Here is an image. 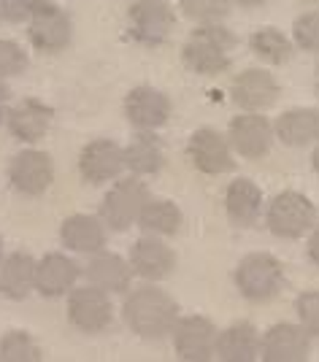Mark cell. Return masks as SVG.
Listing matches in <instances>:
<instances>
[{
    "label": "cell",
    "instance_id": "30",
    "mask_svg": "<svg viewBox=\"0 0 319 362\" xmlns=\"http://www.w3.org/2000/svg\"><path fill=\"white\" fill-rule=\"evenodd\" d=\"M233 0H179L182 16L195 22V25H214L225 22L233 11Z\"/></svg>",
    "mask_w": 319,
    "mask_h": 362
},
{
    "label": "cell",
    "instance_id": "12",
    "mask_svg": "<svg viewBox=\"0 0 319 362\" xmlns=\"http://www.w3.org/2000/svg\"><path fill=\"white\" fill-rule=\"evenodd\" d=\"M216 332L219 330L209 317H200V314L179 317L170 330L176 357L182 362H209L216 346Z\"/></svg>",
    "mask_w": 319,
    "mask_h": 362
},
{
    "label": "cell",
    "instance_id": "11",
    "mask_svg": "<svg viewBox=\"0 0 319 362\" xmlns=\"http://www.w3.org/2000/svg\"><path fill=\"white\" fill-rule=\"evenodd\" d=\"M52 122H54V108L49 103H44L41 98H22V100H11L3 127L14 141L25 146H35L52 130Z\"/></svg>",
    "mask_w": 319,
    "mask_h": 362
},
{
    "label": "cell",
    "instance_id": "29",
    "mask_svg": "<svg viewBox=\"0 0 319 362\" xmlns=\"http://www.w3.org/2000/svg\"><path fill=\"white\" fill-rule=\"evenodd\" d=\"M41 346L28 330H8L0 335V362H41Z\"/></svg>",
    "mask_w": 319,
    "mask_h": 362
},
{
    "label": "cell",
    "instance_id": "2",
    "mask_svg": "<svg viewBox=\"0 0 319 362\" xmlns=\"http://www.w3.org/2000/svg\"><path fill=\"white\" fill-rule=\"evenodd\" d=\"M236 44H238V38L225 22L195 25V30L187 35V41L182 46L184 68L198 76L225 74L233 62Z\"/></svg>",
    "mask_w": 319,
    "mask_h": 362
},
{
    "label": "cell",
    "instance_id": "18",
    "mask_svg": "<svg viewBox=\"0 0 319 362\" xmlns=\"http://www.w3.org/2000/svg\"><path fill=\"white\" fill-rule=\"evenodd\" d=\"M311 354V335L292 322L271 325L260 335V360L265 362H303Z\"/></svg>",
    "mask_w": 319,
    "mask_h": 362
},
{
    "label": "cell",
    "instance_id": "28",
    "mask_svg": "<svg viewBox=\"0 0 319 362\" xmlns=\"http://www.w3.org/2000/svg\"><path fill=\"white\" fill-rule=\"evenodd\" d=\"M249 49L257 54L262 62H268V65H287L292 60V54H295V44H292V38H287L282 30H276V28H260L257 33H252V38H249Z\"/></svg>",
    "mask_w": 319,
    "mask_h": 362
},
{
    "label": "cell",
    "instance_id": "14",
    "mask_svg": "<svg viewBox=\"0 0 319 362\" xmlns=\"http://www.w3.org/2000/svg\"><path fill=\"white\" fill-rule=\"evenodd\" d=\"M130 271L133 279L141 281H149V284H160L173 276L176 271V252L166 243V238H157V235H144L130 246Z\"/></svg>",
    "mask_w": 319,
    "mask_h": 362
},
{
    "label": "cell",
    "instance_id": "15",
    "mask_svg": "<svg viewBox=\"0 0 319 362\" xmlns=\"http://www.w3.org/2000/svg\"><path fill=\"white\" fill-rule=\"evenodd\" d=\"M187 157L203 176H225V173L236 170V160H233L228 136H222L214 127H198L190 136Z\"/></svg>",
    "mask_w": 319,
    "mask_h": 362
},
{
    "label": "cell",
    "instance_id": "36",
    "mask_svg": "<svg viewBox=\"0 0 319 362\" xmlns=\"http://www.w3.org/2000/svg\"><path fill=\"white\" fill-rule=\"evenodd\" d=\"M11 106V90H8V81H0V127L6 122V111Z\"/></svg>",
    "mask_w": 319,
    "mask_h": 362
},
{
    "label": "cell",
    "instance_id": "33",
    "mask_svg": "<svg viewBox=\"0 0 319 362\" xmlns=\"http://www.w3.org/2000/svg\"><path fill=\"white\" fill-rule=\"evenodd\" d=\"M295 314L298 325L311 335V341L319 338V289H303L295 298Z\"/></svg>",
    "mask_w": 319,
    "mask_h": 362
},
{
    "label": "cell",
    "instance_id": "22",
    "mask_svg": "<svg viewBox=\"0 0 319 362\" xmlns=\"http://www.w3.org/2000/svg\"><path fill=\"white\" fill-rule=\"evenodd\" d=\"M124 149V170L133 176H157L166 168V144L157 130H136L133 138L122 146Z\"/></svg>",
    "mask_w": 319,
    "mask_h": 362
},
{
    "label": "cell",
    "instance_id": "25",
    "mask_svg": "<svg viewBox=\"0 0 319 362\" xmlns=\"http://www.w3.org/2000/svg\"><path fill=\"white\" fill-rule=\"evenodd\" d=\"M274 136L289 146V149H303L319 141V108H287L279 114L274 124Z\"/></svg>",
    "mask_w": 319,
    "mask_h": 362
},
{
    "label": "cell",
    "instance_id": "4",
    "mask_svg": "<svg viewBox=\"0 0 319 362\" xmlns=\"http://www.w3.org/2000/svg\"><path fill=\"white\" fill-rule=\"evenodd\" d=\"M25 25L28 41L38 54H62L74 44V19L57 0H35Z\"/></svg>",
    "mask_w": 319,
    "mask_h": 362
},
{
    "label": "cell",
    "instance_id": "13",
    "mask_svg": "<svg viewBox=\"0 0 319 362\" xmlns=\"http://www.w3.org/2000/svg\"><path fill=\"white\" fill-rule=\"evenodd\" d=\"M274 122L262 111H241L228 127L230 149L243 160H262L274 146Z\"/></svg>",
    "mask_w": 319,
    "mask_h": 362
},
{
    "label": "cell",
    "instance_id": "34",
    "mask_svg": "<svg viewBox=\"0 0 319 362\" xmlns=\"http://www.w3.org/2000/svg\"><path fill=\"white\" fill-rule=\"evenodd\" d=\"M35 0H0V25H25Z\"/></svg>",
    "mask_w": 319,
    "mask_h": 362
},
{
    "label": "cell",
    "instance_id": "19",
    "mask_svg": "<svg viewBox=\"0 0 319 362\" xmlns=\"http://www.w3.org/2000/svg\"><path fill=\"white\" fill-rule=\"evenodd\" d=\"M282 87L276 76L265 68H246L230 84V100L241 111H268L276 106Z\"/></svg>",
    "mask_w": 319,
    "mask_h": 362
},
{
    "label": "cell",
    "instance_id": "7",
    "mask_svg": "<svg viewBox=\"0 0 319 362\" xmlns=\"http://www.w3.org/2000/svg\"><path fill=\"white\" fill-rule=\"evenodd\" d=\"M65 303V317L71 322V327L84 335H98V332H106L111 327V322L117 317V308L111 295L103 289L84 284V287H74Z\"/></svg>",
    "mask_w": 319,
    "mask_h": 362
},
{
    "label": "cell",
    "instance_id": "39",
    "mask_svg": "<svg viewBox=\"0 0 319 362\" xmlns=\"http://www.w3.org/2000/svg\"><path fill=\"white\" fill-rule=\"evenodd\" d=\"M314 90H317V95H319V62H317V71H314Z\"/></svg>",
    "mask_w": 319,
    "mask_h": 362
},
{
    "label": "cell",
    "instance_id": "23",
    "mask_svg": "<svg viewBox=\"0 0 319 362\" xmlns=\"http://www.w3.org/2000/svg\"><path fill=\"white\" fill-rule=\"evenodd\" d=\"M35 292V257L16 249L0 259V298L11 303L28 300Z\"/></svg>",
    "mask_w": 319,
    "mask_h": 362
},
{
    "label": "cell",
    "instance_id": "9",
    "mask_svg": "<svg viewBox=\"0 0 319 362\" xmlns=\"http://www.w3.org/2000/svg\"><path fill=\"white\" fill-rule=\"evenodd\" d=\"M6 179H8V187L16 195L41 197L54 184V160H52L49 151L28 146V149L16 151L8 160Z\"/></svg>",
    "mask_w": 319,
    "mask_h": 362
},
{
    "label": "cell",
    "instance_id": "37",
    "mask_svg": "<svg viewBox=\"0 0 319 362\" xmlns=\"http://www.w3.org/2000/svg\"><path fill=\"white\" fill-rule=\"evenodd\" d=\"M236 6H241V8H260V6H265V3H271V0H233Z\"/></svg>",
    "mask_w": 319,
    "mask_h": 362
},
{
    "label": "cell",
    "instance_id": "16",
    "mask_svg": "<svg viewBox=\"0 0 319 362\" xmlns=\"http://www.w3.org/2000/svg\"><path fill=\"white\" fill-rule=\"evenodd\" d=\"M81 279V265L71 252H49L35 259V295L46 300H60Z\"/></svg>",
    "mask_w": 319,
    "mask_h": 362
},
{
    "label": "cell",
    "instance_id": "21",
    "mask_svg": "<svg viewBox=\"0 0 319 362\" xmlns=\"http://www.w3.org/2000/svg\"><path fill=\"white\" fill-rule=\"evenodd\" d=\"M108 230L98 214H71L60 225V246L71 255L90 257L106 249Z\"/></svg>",
    "mask_w": 319,
    "mask_h": 362
},
{
    "label": "cell",
    "instance_id": "41",
    "mask_svg": "<svg viewBox=\"0 0 319 362\" xmlns=\"http://www.w3.org/2000/svg\"><path fill=\"white\" fill-rule=\"evenodd\" d=\"M301 3H319V0H301Z\"/></svg>",
    "mask_w": 319,
    "mask_h": 362
},
{
    "label": "cell",
    "instance_id": "8",
    "mask_svg": "<svg viewBox=\"0 0 319 362\" xmlns=\"http://www.w3.org/2000/svg\"><path fill=\"white\" fill-rule=\"evenodd\" d=\"M176 28V11L168 0H136L127 8V38L138 46H163Z\"/></svg>",
    "mask_w": 319,
    "mask_h": 362
},
{
    "label": "cell",
    "instance_id": "3",
    "mask_svg": "<svg viewBox=\"0 0 319 362\" xmlns=\"http://www.w3.org/2000/svg\"><path fill=\"white\" fill-rule=\"evenodd\" d=\"M284 281H287L284 265L271 252H252L233 271V284L238 289V295L255 305L276 300L284 289Z\"/></svg>",
    "mask_w": 319,
    "mask_h": 362
},
{
    "label": "cell",
    "instance_id": "1",
    "mask_svg": "<svg viewBox=\"0 0 319 362\" xmlns=\"http://www.w3.org/2000/svg\"><path fill=\"white\" fill-rule=\"evenodd\" d=\"M179 317H182L179 314V303L157 284L141 281V287H130L124 292L122 322L141 341L157 344V341L170 338V330H173Z\"/></svg>",
    "mask_w": 319,
    "mask_h": 362
},
{
    "label": "cell",
    "instance_id": "31",
    "mask_svg": "<svg viewBox=\"0 0 319 362\" xmlns=\"http://www.w3.org/2000/svg\"><path fill=\"white\" fill-rule=\"evenodd\" d=\"M28 68H30V54L25 52V46L11 38H0V81L19 78Z\"/></svg>",
    "mask_w": 319,
    "mask_h": 362
},
{
    "label": "cell",
    "instance_id": "38",
    "mask_svg": "<svg viewBox=\"0 0 319 362\" xmlns=\"http://www.w3.org/2000/svg\"><path fill=\"white\" fill-rule=\"evenodd\" d=\"M311 168L317 170V176H319V141L314 144V154H311Z\"/></svg>",
    "mask_w": 319,
    "mask_h": 362
},
{
    "label": "cell",
    "instance_id": "35",
    "mask_svg": "<svg viewBox=\"0 0 319 362\" xmlns=\"http://www.w3.org/2000/svg\"><path fill=\"white\" fill-rule=\"evenodd\" d=\"M306 255L311 259V265L319 268V222L308 230V243H306Z\"/></svg>",
    "mask_w": 319,
    "mask_h": 362
},
{
    "label": "cell",
    "instance_id": "40",
    "mask_svg": "<svg viewBox=\"0 0 319 362\" xmlns=\"http://www.w3.org/2000/svg\"><path fill=\"white\" fill-rule=\"evenodd\" d=\"M6 257V241H3V235H0V259Z\"/></svg>",
    "mask_w": 319,
    "mask_h": 362
},
{
    "label": "cell",
    "instance_id": "5",
    "mask_svg": "<svg viewBox=\"0 0 319 362\" xmlns=\"http://www.w3.org/2000/svg\"><path fill=\"white\" fill-rule=\"evenodd\" d=\"M149 187L141 176H120L111 181V187L106 189V195L100 200L98 216L111 233H127L136 225L138 214L144 209V203L149 200Z\"/></svg>",
    "mask_w": 319,
    "mask_h": 362
},
{
    "label": "cell",
    "instance_id": "20",
    "mask_svg": "<svg viewBox=\"0 0 319 362\" xmlns=\"http://www.w3.org/2000/svg\"><path fill=\"white\" fill-rule=\"evenodd\" d=\"M81 279L108 295H124L133 287V271H130L127 257L106 252V249L90 255L87 265H81Z\"/></svg>",
    "mask_w": 319,
    "mask_h": 362
},
{
    "label": "cell",
    "instance_id": "10",
    "mask_svg": "<svg viewBox=\"0 0 319 362\" xmlns=\"http://www.w3.org/2000/svg\"><path fill=\"white\" fill-rule=\"evenodd\" d=\"M79 176L90 187H103L120 179L124 170V149L114 138H92L79 151Z\"/></svg>",
    "mask_w": 319,
    "mask_h": 362
},
{
    "label": "cell",
    "instance_id": "26",
    "mask_svg": "<svg viewBox=\"0 0 319 362\" xmlns=\"http://www.w3.org/2000/svg\"><path fill=\"white\" fill-rule=\"evenodd\" d=\"M214 357L222 362H255L260 360V332L252 322H236L216 332Z\"/></svg>",
    "mask_w": 319,
    "mask_h": 362
},
{
    "label": "cell",
    "instance_id": "6",
    "mask_svg": "<svg viewBox=\"0 0 319 362\" xmlns=\"http://www.w3.org/2000/svg\"><path fill=\"white\" fill-rule=\"evenodd\" d=\"M317 225V206L295 189H284L265 203V227L274 238L298 241Z\"/></svg>",
    "mask_w": 319,
    "mask_h": 362
},
{
    "label": "cell",
    "instance_id": "24",
    "mask_svg": "<svg viewBox=\"0 0 319 362\" xmlns=\"http://www.w3.org/2000/svg\"><path fill=\"white\" fill-rule=\"evenodd\" d=\"M265 209L262 189L252 179H236L225 189V214L236 227H255Z\"/></svg>",
    "mask_w": 319,
    "mask_h": 362
},
{
    "label": "cell",
    "instance_id": "27",
    "mask_svg": "<svg viewBox=\"0 0 319 362\" xmlns=\"http://www.w3.org/2000/svg\"><path fill=\"white\" fill-rule=\"evenodd\" d=\"M182 209L166 197H149L136 219V227L144 235H157V238H173L182 230Z\"/></svg>",
    "mask_w": 319,
    "mask_h": 362
},
{
    "label": "cell",
    "instance_id": "32",
    "mask_svg": "<svg viewBox=\"0 0 319 362\" xmlns=\"http://www.w3.org/2000/svg\"><path fill=\"white\" fill-rule=\"evenodd\" d=\"M292 44L298 46L301 52L319 54V8L306 11V14L295 19V25H292Z\"/></svg>",
    "mask_w": 319,
    "mask_h": 362
},
{
    "label": "cell",
    "instance_id": "17",
    "mask_svg": "<svg viewBox=\"0 0 319 362\" xmlns=\"http://www.w3.org/2000/svg\"><path fill=\"white\" fill-rule=\"evenodd\" d=\"M122 111H124L127 122L133 124V130H160L170 119L173 106H170V98L163 90L141 84V87H133L124 95Z\"/></svg>",
    "mask_w": 319,
    "mask_h": 362
}]
</instances>
